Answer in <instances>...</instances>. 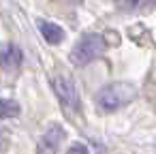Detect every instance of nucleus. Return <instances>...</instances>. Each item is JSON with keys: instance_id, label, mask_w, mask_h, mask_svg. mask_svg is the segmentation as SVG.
Listing matches in <instances>:
<instances>
[{"instance_id": "f257e3e1", "label": "nucleus", "mask_w": 156, "mask_h": 154, "mask_svg": "<svg viewBox=\"0 0 156 154\" xmlns=\"http://www.w3.org/2000/svg\"><path fill=\"white\" fill-rule=\"evenodd\" d=\"M137 98V86L130 84V81H111L107 86H103L96 96H94V103L101 111H118L126 105H130L133 101Z\"/></svg>"}, {"instance_id": "f03ea898", "label": "nucleus", "mask_w": 156, "mask_h": 154, "mask_svg": "<svg viewBox=\"0 0 156 154\" xmlns=\"http://www.w3.org/2000/svg\"><path fill=\"white\" fill-rule=\"evenodd\" d=\"M107 49V41L98 32H88L83 34L71 49V62L75 66H86L94 60H98Z\"/></svg>"}, {"instance_id": "7ed1b4c3", "label": "nucleus", "mask_w": 156, "mask_h": 154, "mask_svg": "<svg viewBox=\"0 0 156 154\" xmlns=\"http://www.w3.org/2000/svg\"><path fill=\"white\" fill-rule=\"evenodd\" d=\"M64 139H66L64 126L58 124V122H51L49 128L37 141V154H58V150H60Z\"/></svg>"}, {"instance_id": "20e7f679", "label": "nucleus", "mask_w": 156, "mask_h": 154, "mask_svg": "<svg viewBox=\"0 0 156 154\" xmlns=\"http://www.w3.org/2000/svg\"><path fill=\"white\" fill-rule=\"evenodd\" d=\"M49 84H51V88H54V92H56V96H58V101L62 103L64 109H75L77 107V90L66 75H54L49 79Z\"/></svg>"}, {"instance_id": "39448f33", "label": "nucleus", "mask_w": 156, "mask_h": 154, "mask_svg": "<svg viewBox=\"0 0 156 154\" xmlns=\"http://www.w3.org/2000/svg\"><path fill=\"white\" fill-rule=\"evenodd\" d=\"M22 64V49L15 43H0V69L2 71H15Z\"/></svg>"}, {"instance_id": "423d86ee", "label": "nucleus", "mask_w": 156, "mask_h": 154, "mask_svg": "<svg viewBox=\"0 0 156 154\" xmlns=\"http://www.w3.org/2000/svg\"><path fill=\"white\" fill-rule=\"evenodd\" d=\"M37 28H39V32L43 34V39L47 41V43H51V45H60L62 41H64V37H66V32H64V28H60L58 24H54V22H47V20H37Z\"/></svg>"}, {"instance_id": "0eeeda50", "label": "nucleus", "mask_w": 156, "mask_h": 154, "mask_svg": "<svg viewBox=\"0 0 156 154\" xmlns=\"http://www.w3.org/2000/svg\"><path fill=\"white\" fill-rule=\"evenodd\" d=\"M154 7V0H120L118 9L124 13H147Z\"/></svg>"}, {"instance_id": "6e6552de", "label": "nucleus", "mask_w": 156, "mask_h": 154, "mask_svg": "<svg viewBox=\"0 0 156 154\" xmlns=\"http://www.w3.org/2000/svg\"><path fill=\"white\" fill-rule=\"evenodd\" d=\"M20 113H22V107L17 101L0 98V120H11V118H17Z\"/></svg>"}, {"instance_id": "1a4fd4ad", "label": "nucleus", "mask_w": 156, "mask_h": 154, "mask_svg": "<svg viewBox=\"0 0 156 154\" xmlns=\"http://www.w3.org/2000/svg\"><path fill=\"white\" fill-rule=\"evenodd\" d=\"M66 154H90V150H88V145H86V143L75 141V143H71V145H69Z\"/></svg>"}]
</instances>
